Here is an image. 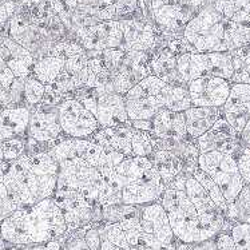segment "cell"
<instances>
[{"mask_svg":"<svg viewBox=\"0 0 250 250\" xmlns=\"http://www.w3.org/2000/svg\"><path fill=\"white\" fill-rule=\"evenodd\" d=\"M66 234L63 213L52 198L15 210L0 225V240L7 245L21 248L61 240Z\"/></svg>","mask_w":250,"mask_h":250,"instance_id":"cell-1","label":"cell"},{"mask_svg":"<svg viewBox=\"0 0 250 250\" xmlns=\"http://www.w3.org/2000/svg\"><path fill=\"white\" fill-rule=\"evenodd\" d=\"M159 202L167 214L175 240L188 245H197L211 240L224 230L230 231L233 226L222 213L199 214L185 190L166 188Z\"/></svg>","mask_w":250,"mask_h":250,"instance_id":"cell-2","label":"cell"},{"mask_svg":"<svg viewBox=\"0 0 250 250\" xmlns=\"http://www.w3.org/2000/svg\"><path fill=\"white\" fill-rule=\"evenodd\" d=\"M228 19L218 14L210 1L195 14L184 30V39L193 52H229L226 42Z\"/></svg>","mask_w":250,"mask_h":250,"instance_id":"cell-3","label":"cell"},{"mask_svg":"<svg viewBox=\"0 0 250 250\" xmlns=\"http://www.w3.org/2000/svg\"><path fill=\"white\" fill-rule=\"evenodd\" d=\"M177 74L179 82L188 86L198 78H222L230 81L233 77V61L230 52H185L177 58Z\"/></svg>","mask_w":250,"mask_h":250,"instance_id":"cell-4","label":"cell"},{"mask_svg":"<svg viewBox=\"0 0 250 250\" xmlns=\"http://www.w3.org/2000/svg\"><path fill=\"white\" fill-rule=\"evenodd\" d=\"M1 182L19 209L30 208L43 201L41 197L39 181L31 168L30 158L27 154L5 165Z\"/></svg>","mask_w":250,"mask_h":250,"instance_id":"cell-5","label":"cell"},{"mask_svg":"<svg viewBox=\"0 0 250 250\" xmlns=\"http://www.w3.org/2000/svg\"><path fill=\"white\" fill-rule=\"evenodd\" d=\"M198 167L209 175L220 188L226 204L230 205L240 194L245 182L242 181L235 158L230 154L209 151L199 154Z\"/></svg>","mask_w":250,"mask_h":250,"instance_id":"cell-6","label":"cell"},{"mask_svg":"<svg viewBox=\"0 0 250 250\" xmlns=\"http://www.w3.org/2000/svg\"><path fill=\"white\" fill-rule=\"evenodd\" d=\"M51 198L63 213L67 234H71L92 222L102 221V206L87 199L77 190L56 189Z\"/></svg>","mask_w":250,"mask_h":250,"instance_id":"cell-7","label":"cell"},{"mask_svg":"<svg viewBox=\"0 0 250 250\" xmlns=\"http://www.w3.org/2000/svg\"><path fill=\"white\" fill-rule=\"evenodd\" d=\"M166 83L148 75L125 95V106L130 121H151L161 110V91Z\"/></svg>","mask_w":250,"mask_h":250,"instance_id":"cell-8","label":"cell"},{"mask_svg":"<svg viewBox=\"0 0 250 250\" xmlns=\"http://www.w3.org/2000/svg\"><path fill=\"white\" fill-rule=\"evenodd\" d=\"M139 224L142 229L143 244L155 250H177L170 221L159 201L142 206Z\"/></svg>","mask_w":250,"mask_h":250,"instance_id":"cell-9","label":"cell"},{"mask_svg":"<svg viewBox=\"0 0 250 250\" xmlns=\"http://www.w3.org/2000/svg\"><path fill=\"white\" fill-rule=\"evenodd\" d=\"M103 185L104 178L99 170L84 161H72L59 165L56 189L77 190L87 199L98 202Z\"/></svg>","mask_w":250,"mask_h":250,"instance_id":"cell-10","label":"cell"},{"mask_svg":"<svg viewBox=\"0 0 250 250\" xmlns=\"http://www.w3.org/2000/svg\"><path fill=\"white\" fill-rule=\"evenodd\" d=\"M58 117L66 138L88 139L101 128L95 115L75 98L66 99L59 104Z\"/></svg>","mask_w":250,"mask_h":250,"instance_id":"cell-11","label":"cell"},{"mask_svg":"<svg viewBox=\"0 0 250 250\" xmlns=\"http://www.w3.org/2000/svg\"><path fill=\"white\" fill-rule=\"evenodd\" d=\"M75 39L84 51L102 52L111 48H121L123 42L122 24L119 21H101L95 26L78 30Z\"/></svg>","mask_w":250,"mask_h":250,"instance_id":"cell-12","label":"cell"},{"mask_svg":"<svg viewBox=\"0 0 250 250\" xmlns=\"http://www.w3.org/2000/svg\"><path fill=\"white\" fill-rule=\"evenodd\" d=\"M48 153L58 162V165L72 161H84L87 164L98 167L99 161L104 153V147L94 143L90 139L64 138L55 141Z\"/></svg>","mask_w":250,"mask_h":250,"instance_id":"cell-13","label":"cell"},{"mask_svg":"<svg viewBox=\"0 0 250 250\" xmlns=\"http://www.w3.org/2000/svg\"><path fill=\"white\" fill-rule=\"evenodd\" d=\"M166 190V185L161 178L157 168L151 167L147 171L125 186L122 190V202L126 205L145 206L161 199Z\"/></svg>","mask_w":250,"mask_h":250,"instance_id":"cell-14","label":"cell"},{"mask_svg":"<svg viewBox=\"0 0 250 250\" xmlns=\"http://www.w3.org/2000/svg\"><path fill=\"white\" fill-rule=\"evenodd\" d=\"M230 81L222 78H198L188 84L191 106L222 107L229 97Z\"/></svg>","mask_w":250,"mask_h":250,"instance_id":"cell-15","label":"cell"},{"mask_svg":"<svg viewBox=\"0 0 250 250\" xmlns=\"http://www.w3.org/2000/svg\"><path fill=\"white\" fill-rule=\"evenodd\" d=\"M195 145L198 147L199 154L218 151L230 154L233 157H235L242 147L240 134L235 133L234 128L225 121L224 117H221L209 131L195 139Z\"/></svg>","mask_w":250,"mask_h":250,"instance_id":"cell-16","label":"cell"},{"mask_svg":"<svg viewBox=\"0 0 250 250\" xmlns=\"http://www.w3.org/2000/svg\"><path fill=\"white\" fill-rule=\"evenodd\" d=\"M88 58L86 52L71 56L64 61V67L55 81L46 86L52 91L64 95L68 99L72 98L74 92L86 87L88 78Z\"/></svg>","mask_w":250,"mask_h":250,"instance_id":"cell-17","label":"cell"},{"mask_svg":"<svg viewBox=\"0 0 250 250\" xmlns=\"http://www.w3.org/2000/svg\"><path fill=\"white\" fill-rule=\"evenodd\" d=\"M27 137L39 143H51L64 139L58 117V107H44L39 104L31 110Z\"/></svg>","mask_w":250,"mask_h":250,"instance_id":"cell-18","label":"cell"},{"mask_svg":"<svg viewBox=\"0 0 250 250\" xmlns=\"http://www.w3.org/2000/svg\"><path fill=\"white\" fill-rule=\"evenodd\" d=\"M123 31V51L151 52L157 44L159 31L153 23L145 19H125L119 21Z\"/></svg>","mask_w":250,"mask_h":250,"instance_id":"cell-19","label":"cell"},{"mask_svg":"<svg viewBox=\"0 0 250 250\" xmlns=\"http://www.w3.org/2000/svg\"><path fill=\"white\" fill-rule=\"evenodd\" d=\"M221 111L235 133L241 134L250 118V84L231 83L229 97Z\"/></svg>","mask_w":250,"mask_h":250,"instance_id":"cell-20","label":"cell"},{"mask_svg":"<svg viewBox=\"0 0 250 250\" xmlns=\"http://www.w3.org/2000/svg\"><path fill=\"white\" fill-rule=\"evenodd\" d=\"M0 58L15 78H28L32 74L35 59L28 50L11 39L8 35L0 36Z\"/></svg>","mask_w":250,"mask_h":250,"instance_id":"cell-21","label":"cell"},{"mask_svg":"<svg viewBox=\"0 0 250 250\" xmlns=\"http://www.w3.org/2000/svg\"><path fill=\"white\" fill-rule=\"evenodd\" d=\"M95 118L101 128L117 125H131L126 112L125 98L117 92H104L97 98Z\"/></svg>","mask_w":250,"mask_h":250,"instance_id":"cell-22","label":"cell"},{"mask_svg":"<svg viewBox=\"0 0 250 250\" xmlns=\"http://www.w3.org/2000/svg\"><path fill=\"white\" fill-rule=\"evenodd\" d=\"M30 166L39 181L42 199L51 198L55 193L58 177H59V165L52 158L48 151L28 155Z\"/></svg>","mask_w":250,"mask_h":250,"instance_id":"cell-23","label":"cell"},{"mask_svg":"<svg viewBox=\"0 0 250 250\" xmlns=\"http://www.w3.org/2000/svg\"><path fill=\"white\" fill-rule=\"evenodd\" d=\"M131 138H133L131 125H117L112 127L99 128L97 133L92 134L88 139L102 147L110 148L128 157V155H133Z\"/></svg>","mask_w":250,"mask_h":250,"instance_id":"cell-24","label":"cell"},{"mask_svg":"<svg viewBox=\"0 0 250 250\" xmlns=\"http://www.w3.org/2000/svg\"><path fill=\"white\" fill-rule=\"evenodd\" d=\"M151 122H153L151 134L155 138L171 139V141H182L189 138L186 131L184 112H174L162 108L151 119Z\"/></svg>","mask_w":250,"mask_h":250,"instance_id":"cell-25","label":"cell"},{"mask_svg":"<svg viewBox=\"0 0 250 250\" xmlns=\"http://www.w3.org/2000/svg\"><path fill=\"white\" fill-rule=\"evenodd\" d=\"M31 110L23 106L8 107L0 112V141L26 138Z\"/></svg>","mask_w":250,"mask_h":250,"instance_id":"cell-26","label":"cell"},{"mask_svg":"<svg viewBox=\"0 0 250 250\" xmlns=\"http://www.w3.org/2000/svg\"><path fill=\"white\" fill-rule=\"evenodd\" d=\"M185 114L186 131L191 139L199 138L214 126V123L222 117L221 107H194L188 108Z\"/></svg>","mask_w":250,"mask_h":250,"instance_id":"cell-27","label":"cell"},{"mask_svg":"<svg viewBox=\"0 0 250 250\" xmlns=\"http://www.w3.org/2000/svg\"><path fill=\"white\" fill-rule=\"evenodd\" d=\"M148 159L151 161L154 167L157 168L166 188L185 170L182 159L171 151H164V150L153 151Z\"/></svg>","mask_w":250,"mask_h":250,"instance_id":"cell-28","label":"cell"},{"mask_svg":"<svg viewBox=\"0 0 250 250\" xmlns=\"http://www.w3.org/2000/svg\"><path fill=\"white\" fill-rule=\"evenodd\" d=\"M185 193L189 197L191 204L194 205V208L197 209L199 214L208 215L222 213L217 208V205L213 202V199L210 198L209 193L204 189V186L199 184L193 175H189L188 179H186V182H185Z\"/></svg>","mask_w":250,"mask_h":250,"instance_id":"cell-29","label":"cell"},{"mask_svg":"<svg viewBox=\"0 0 250 250\" xmlns=\"http://www.w3.org/2000/svg\"><path fill=\"white\" fill-rule=\"evenodd\" d=\"M228 21L250 26V0H209Z\"/></svg>","mask_w":250,"mask_h":250,"instance_id":"cell-30","label":"cell"},{"mask_svg":"<svg viewBox=\"0 0 250 250\" xmlns=\"http://www.w3.org/2000/svg\"><path fill=\"white\" fill-rule=\"evenodd\" d=\"M161 103L165 110L174 112H185L191 107L188 86L165 84L161 91Z\"/></svg>","mask_w":250,"mask_h":250,"instance_id":"cell-31","label":"cell"},{"mask_svg":"<svg viewBox=\"0 0 250 250\" xmlns=\"http://www.w3.org/2000/svg\"><path fill=\"white\" fill-rule=\"evenodd\" d=\"M225 217L231 225L250 224V185H245L234 201L228 205Z\"/></svg>","mask_w":250,"mask_h":250,"instance_id":"cell-32","label":"cell"},{"mask_svg":"<svg viewBox=\"0 0 250 250\" xmlns=\"http://www.w3.org/2000/svg\"><path fill=\"white\" fill-rule=\"evenodd\" d=\"M64 67V61L56 56H44L39 61H35L32 68V77L43 83L44 86L51 84Z\"/></svg>","mask_w":250,"mask_h":250,"instance_id":"cell-33","label":"cell"},{"mask_svg":"<svg viewBox=\"0 0 250 250\" xmlns=\"http://www.w3.org/2000/svg\"><path fill=\"white\" fill-rule=\"evenodd\" d=\"M233 61V77L230 83L250 84V44L230 51Z\"/></svg>","mask_w":250,"mask_h":250,"instance_id":"cell-34","label":"cell"},{"mask_svg":"<svg viewBox=\"0 0 250 250\" xmlns=\"http://www.w3.org/2000/svg\"><path fill=\"white\" fill-rule=\"evenodd\" d=\"M141 209L142 206H135V205L117 204L110 205L102 208V221L114 224V222H121V221L134 218L141 215Z\"/></svg>","mask_w":250,"mask_h":250,"instance_id":"cell-35","label":"cell"},{"mask_svg":"<svg viewBox=\"0 0 250 250\" xmlns=\"http://www.w3.org/2000/svg\"><path fill=\"white\" fill-rule=\"evenodd\" d=\"M191 175L198 181L199 184L204 186V189L209 193L210 198L213 199V202L217 205V208H218L224 214H226L228 204H226V201H225V197L224 194H222V191H221V189L217 186V184H215L214 181L210 178L209 175L205 173V171H202L199 167L195 168L194 173L191 174ZM225 218H226V217H225Z\"/></svg>","mask_w":250,"mask_h":250,"instance_id":"cell-36","label":"cell"},{"mask_svg":"<svg viewBox=\"0 0 250 250\" xmlns=\"http://www.w3.org/2000/svg\"><path fill=\"white\" fill-rule=\"evenodd\" d=\"M44 92H46V86L32 75L24 79V103L27 108L34 110L38 107L44 97Z\"/></svg>","mask_w":250,"mask_h":250,"instance_id":"cell-37","label":"cell"},{"mask_svg":"<svg viewBox=\"0 0 250 250\" xmlns=\"http://www.w3.org/2000/svg\"><path fill=\"white\" fill-rule=\"evenodd\" d=\"M153 143H151V133L133 128L131 138V153L134 157H146L148 158L153 154Z\"/></svg>","mask_w":250,"mask_h":250,"instance_id":"cell-38","label":"cell"},{"mask_svg":"<svg viewBox=\"0 0 250 250\" xmlns=\"http://www.w3.org/2000/svg\"><path fill=\"white\" fill-rule=\"evenodd\" d=\"M125 158H126V155H123V154L117 153V151L110 150V148H104V153H103L97 168L103 175V178L107 179L108 177H111V174L115 171L118 165L121 164Z\"/></svg>","mask_w":250,"mask_h":250,"instance_id":"cell-39","label":"cell"},{"mask_svg":"<svg viewBox=\"0 0 250 250\" xmlns=\"http://www.w3.org/2000/svg\"><path fill=\"white\" fill-rule=\"evenodd\" d=\"M84 52H86L84 48L77 41H63L58 42L52 46L50 56H56V58H62L63 61H66L71 56L84 54Z\"/></svg>","mask_w":250,"mask_h":250,"instance_id":"cell-40","label":"cell"},{"mask_svg":"<svg viewBox=\"0 0 250 250\" xmlns=\"http://www.w3.org/2000/svg\"><path fill=\"white\" fill-rule=\"evenodd\" d=\"M3 154L7 164L14 162L26 154V138H12L3 141Z\"/></svg>","mask_w":250,"mask_h":250,"instance_id":"cell-41","label":"cell"},{"mask_svg":"<svg viewBox=\"0 0 250 250\" xmlns=\"http://www.w3.org/2000/svg\"><path fill=\"white\" fill-rule=\"evenodd\" d=\"M237 250H250V224H235L230 228Z\"/></svg>","mask_w":250,"mask_h":250,"instance_id":"cell-42","label":"cell"},{"mask_svg":"<svg viewBox=\"0 0 250 250\" xmlns=\"http://www.w3.org/2000/svg\"><path fill=\"white\" fill-rule=\"evenodd\" d=\"M18 209H19V206L15 204V201L7 191L3 182L0 181V225Z\"/></svg>","mask_w":250,"mask_h":250,"instance_id":"cell-43","label":"cell"},{"mask_svg":"<svg viewBox=\"0 0 250 250\" xmlns=\"http://www.w3.org/2000/svg\"><path fill=\"white\" fill-rule=\"evenodd\" d=\"M234 158L241 178L245 182V185H250V148L241 147Z\"/></svg>","mask_w":250,"mask_h":250,"instance_id":"cell-44","label":"cell"},{"mask_svg":"<svg viewBox=\"0 0 250 250\" xmlns=\"http://www.w3.org/2000/svg\"><path fill=\"white\" fill-rule=\"evenodd\" d=\"M209 250H237L230 231L224 230L209 240Z\"/></svg>","mask_w":250,"mask_h":250,"instance_id":"cell-45","label":"cell"},{"mask_svg":"<svg viewBox=\"0 0 250 250\" xmlns=\"http://www.w3.org/2000/svg\"><path fill=\"white\" fill-rule=\"evenodd\" d=\"M15 81V75L11 72V70L7 67L4 61L0 58V90H8L11 84Z\"/></svg>","mask_w":250,"mask_h":250,"instance_id":"cell-46","label":"cell"},{"mask_svg":"<svg viewBox=\"0 0 250 250\" xmlns=\"http://www.w3.org/2000/svg\"><path fill=\"white\" fill-rule=\"evenodd\" d=\"M240 141H241V146H242V147L250 148V118H249V121H248V123L245 125L244 130L241 131Z\"/></svg>","mask_w":250,"mask_h":250,"instance_id":"cell-47","label":"cell"},{"mask_svg":"<svg viewBox=\"0 0 250 250\" xmlns=\"http://www.w3.org/2000/svg\"><path fill=\"white\" fill-rule=\"evenodd\" d=\"M131 126H133V128L147 131V133L153 131V122L151 121H131Z\"/></svg>","mask_w":250,"mask_h":250,"instance_id":"cell-48","label":"cell"},{"mask_svg":"<svg viewBox=\"0 0 250 250\" xmlns=\"http://www.w3.org/2000/svg\"><path fill=\"white\" fill-rule=\"evenodd\" d=\"M8 107H14V104L11 102L8 90H7V91H5V90H0V112Z\"/></svg>","mask_w":250,"mask_h":250,"instance_id":"cell-49","label":"cell"},{"mask_svg":"<svg viewBox=\"0 0 250 250\" xmlns=\"http://www.w3.org/2000/svg\"><path fill=\"white\" fill-rule=\"evenodd\" d=\"M191 250H209V241H205V242H201V244L193 245Z\"/></svg>","mask_w":250,"mask_h":250,"instance_id":"cell-50","label":"cell"},{"mask_svg":"<svg viewBox=\"0 0 250 250\" xmlns=\"http://www.w3.org/2000/svg\"><path fill=\"white\" fill-rule=\"evenodd\" d=\"M7 164L4 161V154H3V141H0V167Z\"/></svg>","mask_w":250,"mask_h":250,"instance_id":"cell-51","label":"cell"}]
</instances>
